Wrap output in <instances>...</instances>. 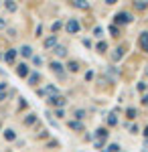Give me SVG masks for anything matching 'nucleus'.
<instances>
[{
    "instance_id": "nucleus-14",
    "label": "nucleus",
    "mask_w": 148,
    "mask_h": 152,
    "mask_svg": "<svg viewBox=\"0 0 148 152\" xmlns=\"http://www.w3.org/2000/svg\"><path fill=\"white\" fill-rule=\"evenodd\" d=\"M2 138H4L6 142H14L16 140V132H14L12 128H4L2 130Z\"/></svg>"
},
{
    "instance_id": "nucleus-30",
    "label": "nucleus",
    "mask_w": 148,
    "mask_h": 152,
    "mask_svg": "<svg viewBox=\"0 0 148 152\" xmlns=\"http://www.w3.org/2000/svg\"><path fill=\"white\" fill-rule=\"evenodd\" d=\"M53 114H55V118H57V120H63V118H65V110H63V107H57Z\"/></svg>"
},
{
    "instance_id": "nucleus-6",
    "label": "nucleus",
    "mask_w": 148,
    "mask_h": 152,
    "mask_svg": "<svg viewBox=\"0 0 148 152\" xmlns=\"http://www.w3.org/2000/svg\"><path fill=\"white\" fill-rule=\"evenodd\" d=\"M65 31H67L69 35H77V33L81 31L79 20H77V18H69L67 23H65Z\"/></svg>"
},
{
    "instance_id": "nucleus-43",
    "label": "nucleus",
    "mask_w": 148,
    "mask_h": 152,
    "mask_svg": "<svg viewBox=\"0 0 148 152\" xmlns=\"http://www.w3.org/2000/svg\"><path fill=\"white\" fill-rule=\"evenodd\" d=\"M142 104L148 105V95H142Z\"/></svg>"
},
{
    "instance_id": "nucleus-28",
    "label": "nucleus",
    "mask_w": 148,
    "mask_h": 152,
    "mask_svg": "<svg viewBox=\"0 0 148 152\" xmlns=\"http://www.w3.org/2000/svg\"><path fill=\"white\" fill-rule=\"evenodd\" d=\"M102 152H120V144L114 142V144H110V146H108V150H102Z\"/></svg>"
},
{
    "instance_id": "nucleus-5",
    "label": "nucleus",
    "mask_w": 148,
    "mask_h": 152,
    "mask_svg": "<svg viewBox=\"0 0 148 152\" xmlns=\"http://www.w3.org/2000/svg\"><path fill=\"white\" fill-rule=\"evenodd\" d=\"M14 73H16L21 79H26V77H29V73H31V67H29L24 61H21V63H16V65H14Z\"/></svg>"
},
{
    "instance_id": "nucleus-9",
    "label": "nucleus",
    "mask_w": 148,
    "mask_h": 152,
    "mask_svg": "<svg viewBox=\"0 0 148 152\" xmlns=\"http://www.w3.org/2000/svg\"><path fill=\"white\" fill-rule=\"evenodd\" d=\"M138 47H140V51L148 53V31H142L140 33V37H138Z\"/></svg>"
},
{
    "instance_id": "nucleus-37",
    "label": "nucleus",
    "mask_w": 148,
    "mask_h": 152,
    "mask_svg": "<svg viewBox=\"0 0 148 152\" xmlns=\"http://www.w3.org/2000/svg\"><path fill=\"white\" fill-rule=\"evenodd\" d=\"M93 144H95V148H97L100 152H102L103 148H106V144H103V142H93Z\"/></svg>"
},
{
    "instance_id": "nucleus-20",
    "label": "nucleus",
    "mask_w": 148,
    "mask_h": 152,
    "mask_svg": "<svg viewBox=\"0 0 148 152\" xmlns=\"http://www.w3.org/2000/svg\"><path fill=\"white\" fill-rule=\"evenodd\" d=\"M132 6H134V10H146L148 8V0H136V2H132Z\"/></svg>"
},
{
    "instance_id": "nucleus-35",
    "label": "nucleus",
    "mask_w": 148,
    "mask_h": 152,
    "mask_svg": "<svg viewBox=\"0 0 148 152\" xmlns=\"http://www.w3.org/2000/svg\"><path fill=\"white\" fill-rule=\"evenodd\" d=\"M47 146H49V148H57L59 142H57V140H49V142H47Z\"/></svg>"
},
{
    "instance_id": "nucleus-46",
    "label": "nucleus",
    "mask_w": 148,
    "mask_h": 152,
    "mask_svg": "<svg viewBox=\"0 0 148 152\" xmlns=\"http://www.w3.org/2000/svg\"><path fill=\"white\" fill-rule=\"evenodd\" d=\"M0 134H2V122H0Z\"/></svg>"
},
{
    "instance_id": "nucleus-24",
    "label": "nucleus",
    "mask_w": 148,
    "mask_h": 152,
    "mask_svg": "<svg viewBox=\"0 0 148 152\" xmlns=\"http://www.w3.org/2000/svg\"><path fill=\"white\" fill-rule=\"evenodd\" d=\"M61 28H63V23H61V20H55V23L51 24V33H53V35H57Z\"/></svg>"
},
{
    "instance_id": "nucleus-42",
    "label": "nucleus",
    "mask_w": 148,
    "mask_h": 152,
    "mask_svg": "<svg viewBox=\"0 0 148 152\" xmlns=\"http://www.w3.org/2000/svg\"><path fill=\"white\" fill-rule=\"evenodd\" d=\"M83 45L85 47H91V39H83Z\"/></svg>"
},
{
    "instance_id": "nucleus-4",
    "label": "nucleus",
    "mask_w": 148,
    "mask_h": 152,
    "mask_svg": "<svg viewBox=\"0 0 148 152\" xmlns=\"http://www.w3.org/2000/svg\"><path fill=\"white\" fill-rule=\"evenodd\" d=\"M67 104V97H65V95H53V97H47V105H51V107H55V110H57V107H63V105Z\"/></svg>"
},
{
    "instance_id": "nucleus-18",
    "label": "nucleus",
    "mask_w": 148,
    "mask_h": 152,
    "mask_svg": "<svg viewBox=\"0 0 148 152\" xmlns=\"http://www.w3.org/2000/svg\"><path fill=\"white\" fill-rule=\"evenodd\" d=\"M53 53H55V57L63 59V57H67V47L65 45H57V47L53 49Z\"/></svg>"
},
{
    "instance_id": "nucleus-17",
    "label": "nucleus",
    "mask_w": 148,
    "mask_h": 152,
    "mask_svg": "<svg viewBox=\"0 0 148 152\" xmlns=\"http://www.w3.org/2000/svg\"><path fill=\"white\" fill-rule=\"evenodd\" d=\"M79 61H75V59H71V61H67V65H65V69L67 71H71V73H77L79 71Z\"/></svg>"
},
{
    "instance_id": "nucleus-34",
    "label": "nucleus",
    "mask_w": 148,
    "mask_h": 152,
    "mask_svg": "<svg viewBox=\"0 0 148 152\" xmlns=\"http://www.w3.org/2000/svg\"><path fill=\"white\" fill-rule=\"evenodd\" d=\"M6 26H8V20H6L4 16H0V31H4Z\"/></svg>"
},
{
    "instance_id": "nucleus-8",
    "label": "nucleus",
    "mask_w": 148,
    "mask_h": 152,
    "mask_svg": "<svg viewBox=\"0 0 148 152\" xmlns=\"http://www.w3.org/2000/svg\"><path fill=\"white\" fill-rule=\"evenodd\" d=\"M59 45V39H57V35H49L45 39V41H43V47L47 49V51H51V49H55Z\"/></svg>"
},
{
    "instance_id": "nucleus-40",
    "label": "nucleus",
    "mask_w": 148,
    "mask_h": 152,
    "mask_svg": "<svg viewBox=\"0 0 148 152\" xmlns=\"http://www.w3.org/2000/svg\"><path fill=\"white\" fill-rule=\"evenodd\" d=\"M6 97H8V94H6V91H4V94H0V104H2V102H6Z\"/></svg>"
},
{
    "instance_id": "nucleus-10",
    "label": "nucleus",
    "mask_w": 148,
    "mask_h": 152,
    "mask_svg": "<svg viewBox=\"0 0 148 152\" xmlns=\"http://www.w3.org/2000/svg\"><path fill=\"white\" fill-rule=\"evenodd\" d=\"M108 136H110V132H108V128H102V126H100V128L95 130V136H93V138H95V142H103V144H106V140H108Z\"/></svg>"
},
{
    "instance_id": "nucleus-44",
    "label": "nucleus",
    "mask_w": 148,
    "mask_h": 152,
    "mask_svg": "<svg viewBox=\"0 0 148 152\" xmlns=\"http://www.w3.org/2000/svg\"><path fill=\"white\" fill-rule=\"evenodd\" d=\"M142 134H144V138H146V140H148V126H146V128H144V132H142Z\"/></svg>"
},
{
    "instance_id": "nucleus-7",
    "label": "nucleus",
    "mask_w": 148,
    "mask_h": 152,
    "mask_svg": "<svg viewBox=\"0 0 148 152\" xmlns=\"http://www.w3.org/2000/svg\"><path fill=\"white\" fill-rule=\"evenodd\" d=\"M37 122H39V116H37L34 112H29V114L23 118V126L24 128H33V126H37Z\"/></svg>"
},
{
    "instance_id": "nucleus-39",
    "label": "nucleus",
    "mask_w": 148,
    "mask_h": 152,
    "mask_svg": "<svg viewBox=\"0 0 148 152\" xmlns=\"http://www.w3.org/2000/svg\"><path fill=\"white\" fill-rule=\"evenodd\" d=\"M8 37L14 39V37H16V28H8Z\"/></svg>"
},
{
    "instance_id": "nucleus-23",
    "label": "nucleus",
    "mask_w": 148,
    "mask_h": 152,
    "mask_svg": "<svg viewBox=\"0 0 148 152\" xmlns=\"http://www.w3.org/2000/svg\"><path fill=\"white\" fill-rule=\"evenodd\" d=\"M136 116H138L136 107H128V110H126V118H128V120H136Z\"/></svg>"
},
{
    "instance_id": "nucleus-21",
    "label": "nucleus",
    "mask_w": 148,
    "mask_h": 152,
    "mask_svg": "<svg viewBox=\"0 0 148 152\" xmlns=\"http://www.w3.org/2000/svg\"><path fill=\"white\" fill-rule=\"evenodd\" d=\"M116 114H118V110H114L110 116H108V126L110 128H114V126H118V118H116Z\"/></svg>"
},
{
    "instance_id": "nucleus-13",
    "label": "nucleus",
    "mask_w": 148,
    "mask_h": 152,
    "mask_svg": "<svg viewBox=\"0 0 148 152\" xmlns=\"http://www.w3.org/2000/svg\"><path fill=\"white\" fill-rule=\"evenodd\" d=\"M18 55H21V57H24V59H31L34 55V51H33V47H31V45H23V47L18 49Z\"/></svg>"
},
{
    "instance_id": "nucleus-3",
    "label": "nucleus",
    "mask_w": 148,
    "mask_h": 152,
    "mask_svg": "<svg viewBox=\"0 0 148 152\" xmlns=\"http://www.w3.org/2000/svg\"><path fill=\"white\" fill-rule=\"evenodd\" d=\"M49 69L53 71L59 79H65V65H63L61 61H51V63H49Z\"/></svg>"
},
{
    "instance_id": "nucleus-45",
    "label": "nucleus",
    "mask_w": 148,
    "mask_h": 152,
    "mask_svg": "<svg viewBox=\"0 0 148 152\" xmlns=\"http://www.w3.org/2000/svg\"><path fill=\"white\" fill-rule=\"evenodd\" d=\"M144 73H146V77H148V65H146V69H144Z\"/></svg>"
},
{
    "instance_id": "nucleus-47",
    "label": "nucleus",
    "mask_w": 148,
    "mask_h": 152,
    "mask_svg": "<svg viewBox=\"0 0 148 152\" xmlns=\"http://www.w3.org/2000/svg\"><path fill=\"white\" fill-rule=\"evenodd\" d=\"M6 152H12V150H10V148H8V150H6Z\"/></svg>"
},
{
    "instance_id": "nucleus-41",
    "label": "nucleus",
    "mask_w": 148,
    "mask_h": 152,
    "mask_svg": "<svg viewBox=\"0 0 148 152\" xmlns=\"http://www.w3.org/2000/svg\"><path fill=\"white\" fill-rule=\"evenodd\" d=\"M41 33H43V26L39 24V26H37V35H34V37H41Z\"/></svg>"
},
{
    "instance_id": "nucleus-38",
    "label": "nucleus",
    "mask_w": 148,
    "mask_h": 152,
    "mask_svg": "<svg viewBox=\"0 0 148 152\" xmlns=\"http://www.w3.org/2000/svg\"><path fill=\"white\" fill-rule=\"evenodd\" d=\"M91 79H93V71H87V73H85V81H91Z\"/></svg>"
},
{
    "instance_id": "nucleus-29",
    "label": "nucleus",
    "mask_w": 148,
    "mask_h": 152,
    "mask_svg": "<svg viewBox=\"0 0 148 152\" xmlns=\"http://www.w3.org/2000/svg\"><path fill=\"white\" fill-rule=\"evenodd\" d=\"M93 37H95V39H102L103 37V26H95V28H93Z\"/></svg>"
},
{
    "instance_id": "nucleus-32",
    "label": "nucleus",
    "mask_w": 148,
    "mask_h": 152,
    "mask_svg": "<svg viewBox=\"0 0 148 152\" xmlns=\"http://www.w3.org/2000/svg\"><path fill=\"white\" fill-rule=\"evenodd\" d=\"M128 132H130V134H138L140 130H138L136 124H128Z\"/></svg>"
},
{
    "instance_id": "nucleus-33",
    "label": "nucleus",
    "mask_w": 148,
    "mask_h": 152,
    "mask_svg": "<svg viewBox=\"0 0 148 152\" xmlns=\"http://www.w3.org/2000/svg\"><path fill=\"white\" fill-rule=\"evenodd\" d=\"M6 89H8V81L4 79V81H0V94H4Z\"/></svg>"
},
{
    "instance_id": "nucleus-15",
    "label": "nucleus",
    "mask_w": 148,
    "mask_h": 152,
    "mask_svg": "<svg viewBox=\"0 0 148 152\" xmlns=\"http://www.w3.org/2000/svg\"><path fill=\"white\" fill-rule=\"evenodd\" d=\"M67 126L71 130H75V132H83V130H85V124H83V122H77V120H69Z\"/></svg>"
},
{
    "instance_id": "nucleus-11",
    "label": "nucleus",
    "mask_w": 148,
    "mask_h": 152,
    "mask_svg": "<svg viewBox=\"0 0 148 152\" xmlns=\"http://www.w3.org/2000/svg\"><path fill=\"white\" fill-rule=\"evenodd\" d=\"M39 81H41V73H39V71H31L29 77H26V83H29L31 87H37Z\"/></svg>"
},
{
    "instance_id": "nucleus-1",
    "label": "nucleus",
    "mask_w": 148,
    "mask_h": 152,
    "mask_svg": "<svg viewBox=\"0 0 148 152\" xmlns=\"http://www.w3.org/2000/svg\"><path fill=\"white\" fill-rule=\"evenodd\" d=\"M130 23H134V14H130V12H126V10H120L114 14V24L118 28L122 24H130Z\"/></svg>"
},
{
    "instance_id": "nucleus-16",
    "label": "nucleus",
    "mask_w": 148,
    "mask_h": 152,
    "mask_svg": "<svg viewBox=\"0 0 148 152\" xmlns=\"http://www.w3.org/2000/svg\"><path fill=\"white\" fill-rule=\"evenodd\" d=\"M2 8L6 12H16L18 10V4H16L14 0H6V2H2Z\"/></svg>"
},
{
    "instance_id": "nucleus-48",
    "label": "nucleus",
    "mask_w": 148,
    "mask_h": 152,
    "mask_svg": "<svg viewBox=\"0 0 148 152\" xmlns=\"http://www.w3.org/2000/svg\"><path fill=\"white\" fill-rule=\"evenodd\" d=\"M0 8H2V2H0Z\"/></svg>"
},
{
    "instance_id": "nucleus-19",
    "label": "nucleus",
    "mask_w": 148,
    "mask_h": 152,
    "mask_svg": "<svg viewBox=\"0 0 148 152\" xmlns=\"http://www.w3.org/2000/svg\"><path fill=\"white\" fill-rule=\"evenodd\" d=\"M71 6L73 8H79V10H87L89 8V2H85V0H73Z\"/></svg>"
},
{
    "instance_id": "nucleus-26",
    "label": "nucleus",
    "mask_w": 148,
    "mask_h": 152,
    "mask_svg": "<svg viewBox=\"0 0 148 152\" xmlns=\"http://www.w3.org/2000/svg\"><path fill=\"white\" fill-rule=\"evenodd\" d=\"M31 61H33L34 67H41V65H43V57H41V55H33V57H31Z\"/></svg>"
},
{
    "instance_id": "nucleus-27",
    "label": "nucleus",
    "mask_w": 148,
    "mask_h": 152,
    "mask_svg": "<svg viewBox=\"0 0 148 152\" xmlns=\"http://www.w3.org/2000/svg\"><path fill=\"white\" fill-rule=\"evenodd\" d=\"M108 31H110V35L114 37V39H118V37H120V28H118V26H116V24H112V26H110V28H108Z\"/></svg>"
},
{
    "instance_id": "nucleus-22",
    "label": "nucleus",
    "mask_w": 148,
    "mask_h": 152,
    "mask_svg": "<svg viewBox=\"0 0 148 152\" xmlns=\"http://www.w3.org/2000/svg\"><path fill=\"white\" fill-rule=\"evenodd\" d=\"M106 51H108V43H106V41H100V43L95 45V53H100V55H103Z\"/></svg>"
},
{
    "instance_id": "nucleus-25",
    "label": "nucleus",
    "mask_w": 148,
    "mask_h": 152,
    "mask_svg": "<svg viewBox=\"0 0 148 152\" xmlns=\"http://www.w3.org/2000/svg\"><path fill=\"white\" fill-rule=\"evenodd\" d=\"M73 116H75V120H77V122H83V120H85V110H75V112H73Z\"/></svg>"
},
{
    "instance_id": "nucleus-12",
    "label": "nucleus",
    "mask_w": 148,
    "mask_h": 152,
    "mask_svg": "<svg viewBox=\"0 0 148 152\" xmlns=\"http://www.w3.org/2000/svg\"><path fill=\"white\" fill-rule=\"evenodd\" d=\"M126 45H120V47H116L114 49V53H112V61H114V63H118V61H120V59L124 57V53H126Z\"/></svg>"
},
{
    "instance_id": "nucleus-49",
    "label": "nucleus",
    "mask_w": 148,
    "mask_h": 152,
    "mask_svg": "<svg viewBox=\"0 0 148 152\" xmlns=\"http://www.w3.org/2000/svg\"><path fill=\"white\" fill-rule=\"evenodd\" d=\"M120 152H122V150H120Z\"/></svg>"
},
{
    "instance_id": "nucleus-31",
    "label": "nucleus",
    "mask_w": 148,
    "mask_h": 152,
    "mask_svg": "<svg viewBox=\"0 0 148 152\" xmlns=\"http://www.w3.org/2000/svg\"><path fill=\"white\" fill-rule=\"evenodd\" d=\"M26 99H24V97H18V112H21V110H26Z\"/></svg>"
},
{
    "instance_id": "nucleus-2",
    "label": "nucleus",
    "mask_w": 148,
    "mask_h": 152,
    "mask_svg": "<svg viewBox=\"0 0 148 152\" xmlns=\"http://www.w3.org/2000/svg\"><path fill=\"white\" fill-rule=\"evenodd\" d=\"M16 57H18V49H6L4 53H2V59H4V63L6 65H16Z\"/></svg>"
},
{
    "instance_id": "nucleus-36",
    "label": "nucleus",
    "mask_w": 148,
    "mask_h": 152,
    "mask_svg": "<svg viewBox=\"0 0 148 152\" xmlns=\"http://www.w3.org/2000/svg\"><path fill=\"white\" fill-rule=\"evenodd\" d=\"M146 87H148V85H146L144 81H140V83H138V91H146Z\"/></svg>"
}]
</instances>
